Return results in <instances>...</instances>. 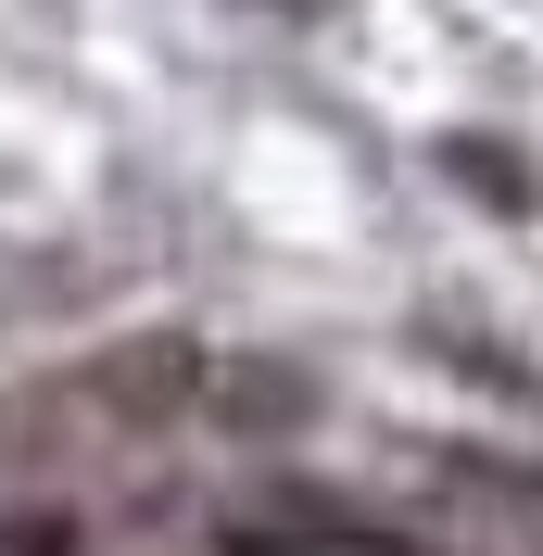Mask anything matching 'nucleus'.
Here are the masks:
<instances>
[{
    "mask_svg": "<svg viewBox=\"0 0 543 556\" xmlns=\"http://www.w3.org/2000/svg\"><path fill=\"white\" fill-rule=\"evenodd\" d=\"M215 556H304V544H278V531H253V519H228V531H215Z\"/></svg>",
    "mask_w": 543,
    "mask_h": 556,
    "instance_id": "2",
    "label": "nucleus"
},
{
    "mask_svg": "<svg viewBox=\"0 0 543 556\" xmlns=\"http://www.w3.org/2000/svg\"><path fill=\"white\" fill-rule=\"evenodd\" d=\"M0 556H76V519L64 506H13L0 519Z\"/></svg>",
    "mask_w": 543,
    "mask_h": 556,
    "instance_id": "1",
    "label": "nucleus"
}]
</instances>
